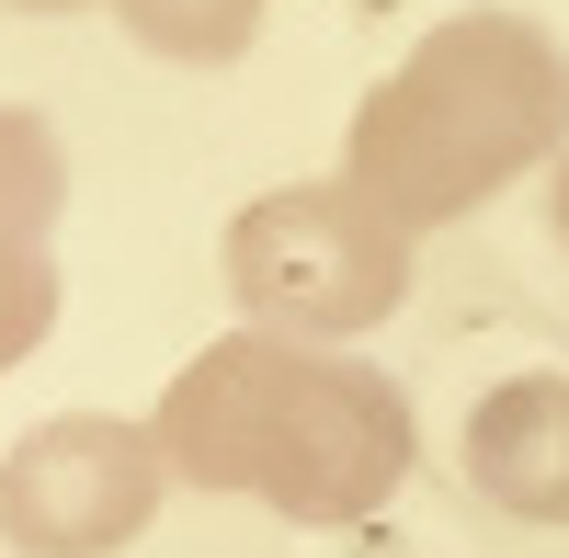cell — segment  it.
I'll return each instance as SVG.
<instances>
[{"mask_svg": "<svg viewBox=\"0 0 569 558\" xmlns=\"http://www.w3.org/2000/svg\"><path fill=\"white\" fill-rule=\"evenodd\" d=\"M171 479L240 490L284 525H365L410 479V399L353 353H319L297 331H228L160 399Z\"/></svg>", "mask_w": 569, "mask_h": 558, "instance_id": "cell-1", "label": "cell"}, {"mask_svg": "<svg viewBox=\"0 0 569 558\" xmlns=\"http://www.w3.org/2000/svg\"><path fill=\"white\" fill-rule=\"evenodd\" d=\"M536 160H569V46L536 12H445L342 137V182L410 240L456 228Z\"/></svg>", "mask_w": 569, "mask_h": 558, "instance_id": "cell-2", "label": "cell"}, {"mask_svg": "<svg viewBox=\"0 0 569 558\" xmlns=\"http://www.w3.org/2000/svg\"><path fill=\"white\" fill-rule=\"evenodd\" d=\"M228 297L262 331L353 342L410 297V228L376 217L353 182H273L228 217Z\"/></svg>", "mask_w": 569, "mask_h": 558, "instance_id": "cell-3", "label": "cell"}, {"mask_svg": "<svg viewBox=\"0 0 569 558\" xmlns=\"http://www.w3.org/2000/svg\"><path fill=\"white\" fill-rule=\"evenodd\" d=\"M171 490L160 422H114V410H58L0 456V547L23 558H114Z\"/></svg>", "mask_w": 569, "mask_h": 558, "instance_id": "cell-4", "label": "cell"}, {"mask_svg": "<svg viewBox=\"0 0 569 558\" xmlns=\"http://www.w3.org/2000/svg\"><path fill=\"white\" fill-rule=\"evenodd\" d=\"M467 490L512 525H569V377H501L467 410Z\"/></svg>", "mask_w": 569, "mask_h": 558, "instance_id": "cell-5", "label": "cell"}, {"mask_svg": "<svg viewBox=\"0 0 569 558\" xmlns=\"http://www.w3.org/2000/svg\"><path fill=\"white\" fill-rule=\"evenodd\" d=\"M69 206V160H58V126L0 103V240H46Z\"/></svg>", "mask_w": 569, "mask_h": 558, "instance_id": "cell-6", "label": "cell"}, {"mask_svg": "<svg viewBox=\"0 0 569 558\" xmlns=\"http://www.w3.org/2000/svg\"><path fill=\"white\" fill-rule=\"evenodd\" d=\"M137 46H160L182 69H228L240 46L262 34V0H114Z\"/></svg>", "mask_w": 569, "mask_h": 558, "instance_id": "cell-7", "label": "cell"}, {"mask_svg": "<svg viewBox=\"0 0 569 558\" xmlns=\"http://www.w3.org/2000/svg\"><path fill=\"white\" fill-rule=\"evenodd\" d=\"M58 331V262H46V240H0V377Z\"/></svg>", "mask_w": 569, "mask_h": 558, "instance_id": "cell-8", "label": "cell"}, {"mask_svg": "<svg viewBox=\"0 0 569 558\" xmlns=\"http://www.w3.org/2000/svg\"><path fill=\"white\" fill-rule=\"evenodd\" d=\"M547 217H558V251H569V160H558V195H547Z\"/></svg>", "mask_w": 569, "mask_h": 558, "instance_id": "cell-9", "label": "cell"}, {"mask_svg": "<svg viewBox=\"0 0 569 558\" xmlns=\"http://www.w3.org/2000/svg\"><path fill=\"white\" fill-rule=\"evenodd\" d=\"M12 12H91V0H12Z\"/></svg>", "mask_w": 569, "mask_h": 558, "instance_id": "cell-10", "label": "cell"}]
</instances>
